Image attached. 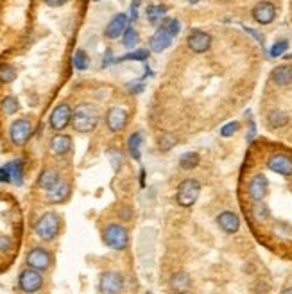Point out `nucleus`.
Segmentation results:
<instances>
[{"label": "nucleus", "mask_w": 292, "mask_h": 294, "mask_svg": "<svg viewBox=\"0 0 292 294\" xmlns=\"http://www.w3.org/2000/svg\"><path fill=\"white\" fill-rule=\"evenodd\" d=\"M140 147H142V133H133L131 136H129L128 140V149H129V155H131L133 160H136V162H140V158H142V153H140Z\"/></svg>", "instance_id": "24"}, {"label": "nucleus", "mask_w": 292, "mask_h": 294, "mask_svg": "<svg viewBox=\"0 0 292 294\" xmlns=\"http://www.w3.org/2000/svg\"><path fill=\"white\" fill-rule=\"evenodd\" d=\"M138 8H140V0H133V4H131V20L138 18Z\"/></svg>", "instance_id": "40"}, {"label": "nucleus", "mask_w": 292, "mask_h": 294, "mask_svg": "<svg viewBox=\"0 0 292 294\" xmlns=\"http://www.w3.org/2000/svg\"><path fill=\"white\" fill-rule=\"evenodd\" d=\"M165 27H167V31H168V33H171V36H172V38L178 36V34L181 33V23H179L178 20H171V22H168Z\"/></svg>", "instance_id": "37"}, {"label": "nucleus", "mask_w": 292, "mask_h": 294, "mask_svg": "<svg viewBox=\"0 0 292 294\" xmlns=\"http://www.w3.org/2000/svg\"><path fill=\"white\" fill-rule=\"evenodd\" d=\"M72 108L68 106L66 103H61L52 110L51 118H48V124L54 131H63L66 126L72 122Z\"/></svg>", "instance_id": "10"}, {"label": "nucleus", "mask_w": 292, "mask_h": 294, "mask_svg": "<svg viewBox=\"0 0 292 294\" xmlns=\"http://www.w3.org/2000/svg\"><path fill=\"white\" fill-rule=\"evenodd\" d=\"M176 143H178V138H176L172 133H161V135L158 136V147H160V151H171Z\"/></svg>", "instance_id": "27"}, {"label": "nucleus", "mask_w": 292, "mask_h": 294, "mask_svg": "<svg viewBox=\"0 0 292 294\" xmlns=\"http://www.w3.org/2000/svg\"><path fill=\"white\" fill-rule=\"evenodd\" d=\"M280 294H292V287H287V289H283Z\"/></svg>", "instance_id": "45"}, {"label": "nucleus", "mask_w": 292, "mask_h": 294, "mask_svg": "<svg viewBox=\"0 0 292 294\" xmlns=\"http://www.w3.org/2000/svg\"><path fill=\"white\" fill-rule=\"evenodd\" d=\"M246 31H248V33L251 34V36H255L256 40L260 41V43H263V36H262V34H258V33H256V31H253V29H246Z\"/></svg>", "instance_id": "44"}, {"label": "nucleus", "mask_w": 292, "mask_h": 294, "mask_svg": "<svg viewBox=\"0 0 292 294\" xmlns=\"http://www.w3.org/2000/svg\"><path fill=\"white\" fill-rule=\"evenodd\" d=\"M70 147H72V138H70L68 135H63V133H59V135H54L51 140V151L54 153V155L61 156V155H66V153L70 151Z\"/></svg>", "instance_id": "19"}, {"label": "nucleus", "mask_w": 292, "mask_h": 294, "mask_svg": "<svg viewBox=\"0 0 292 294\" xmlns=\"http://www.w3.org/2000/svg\"><path fill=\"white\" fill-rule=\"evenodd\" d=\"M16 79V70L11 65H0V83H13Z\"/></svg>", "instance_id": "32"}, {"label": "nucleus", "mask_w": 292, "mask_h": 294, "mask_svg": "<svg viewBox=\"0 0 292 294\" xmlns=\"http://www.w3.org/2000/svg\"><path fill=\"white\" fill-rule=\"evenodd\" d=\"M122 43H124V47H128V48H135L136 43H138V33H136L133 27H128L126 33L122 34Z\"/></svg>", "instance_id": "29"}, {"label": "nucleus", "mask_w": 292, "mask_h": 294, "mask_svg": "<svg viewBox=\"0 0 292 294\" xmlns=\"http://www.w3.org/2000/svg\"><path fill=\"white\" fill-rule=\"evenodd\" d=\"M31 135H33V124L29 118H16L9 128V138L15 145L22 147L29 142Z\"/></svg>", "instance_id": "5"}, {"label": "nucleus", "mask_w": 292, "mask_h": 294, "mask_svg": "<svg viewBox=\"0 0 292 294\" xmlns=\"http://www.w3.org/2000/svg\"><path fill=\"white\" fill-rule=\"evenodd\" d=\"M287 47H288V41L287 40H280V41H276L273 47H271L269 54L273 56V58H280V56L283 54L285 51H287Z\"/></svg>", "instance_id": "35"}, {"label": "nucleus", "mask_w": 292, "mask_h": 294, "mask_svg": "<svg viewBox=\"0 0 292 294\" xmlns=\"http://www.w3.org/2000/svg\"><path fill=\"white\" fill-rule=\"evenodd\" d=\"M103 239L104 242H106V246H110L111 250L122 251L126 250L129 244V233L128 230L120 225H108L106 228H104Z\"/></svg>", "instance_id": "4"}, {"label": "nucleus", "mask_w": 292, "mask_h": 294, "mask_svg": "<svg viewBox=\"0 0 292 294\" xmlns=\"http://www.w3.org/2000/svg\"><path fill=\"white\" fill-rule=\"evenodd\" d=\"M217 225H219V228L223 230L224 233L233 235V233H237L238 228H240V219H238V215L233 212H223L217 217Z\"/></svg>", "instance_id": "16"}, {"label": "nucleus", "mask_w": 292, "mask_h": 294, "mask_svg": "<svg viewBox=\"0 0 292 294\" xmlns=\"http://www.w3.org/2000/svg\"><path fill=\"white\" fill-rule=\"evenodd\" d=\"M267 192H269V180L265 174L258 173L249 180L248 183V195L253 203H260L265 199Z\"/></svg>", "instance_id": "8"}, {"label": "nucleus", "mask_w": 292, "mask_h": 294, "mask_svg": "<svg viewBox=\"0 0 292 294\" xmlns=\"http://www.w3.org/2000/svg\"><path fill=\"white\" fill-rule=\"evenodd\" d=\"M199 155L198 153H193V151H188V153H183L181 158H179V167L185 170H192L196 169V167L199 165Z\"/></svg>", "instance_id": "25"}, {"label": "nucleus", "mask_w": 292, "mask_h": 294, "mask_svg": "<svg viewBox=\"0 0 292 294\" xmlns=\"http://www.w3.org/2000/svg\"><path fill=\"white\" fill-rule=\"evenodd\" d=\"M165 15H167V8H165V6L153 4V6H149V8H147V18H149L151 23L160 22Z\"/></svg>", "instance_id": "28"}, {"label": "nucleus", "mask_w": 292, "mask_h": 294, "mask_svg": "<svg viewBox=\"0 0 292 294\" xmlns=\"http://www.w3.org/2000/svg\"><path fill=\"white\" fill-rule=\"evenodd\" d=\"M6 170L9 173V178H11V183L15 185H22L23 183V163L22 160H13V162L6 163Z\"/></svg>", "instance_id": "22"}, {"label": "nucleus", "mask_w": 292, "mask_h": 294, "mask_svg": "<svg viewBox=\"0 0 292 294\" xmlns=\"http://www.w3.org/2000/svg\"><path fill=\"white\" fill-rule=\"evenodd\" d=\"M186 45H188L190 51L196 52V54H203V52L210 51V47H212V36H210L208 33H205V31L196 29L188 34Z\"/></svg>", "instance_id": "11"}, {"label": "nucleus", "mask_w": 292, "mask_h": 294, "mask_svg": "<svg viewBox=\"0 0 292 294\" xmlns=\"http://www.w3.org/2000/svg\"><path fill=\"white\" fill-rule=\"evenodd\" d=\"M93 2H101V0H93Z\"/></svg>", "instance_id": "47"}, {"label": "nucleus", "mask_w": 292, "mask_h": 294, "mask_svg": "<svg viewBox=\"0 0 292 294\" xmlns=\"http://www.w3.org/2000/svg\"><path fill=\"white\" fill-rule=\"evenodd\" d=\"M120 217L122 219H126V220H129L131 219V208H129V206H124V208H120Z\"/></svg>", "instance_id": "43"}, {"label": "nucleus", "mask_w": 292, "mask_h": 294, "mask_svg": "<svg viewBox=\"0 0 292 294\" xmlns=\"http://www.w3.org/2000/svg\"><path fill=\"white\" fill-rule=\"evenodd\" d=\"M0 181L2 183H11V178H9V173L6 170V167H0Z\"/></svg>", "instance_id": "41"}, {"label": "nucleus", "mask_w": 292, "mask_h": 294, "mask_svg": "<svg viewBox=\"0 0 292 294\" xmlns=\"http://www.w3.org/2000/svg\"><path fill=\"white\" fill-rule=\"evenodd\" d=\"M101 117L99 111L93 104H79L72 113V126L77 133H91L97 124H99Z\"/></svg>", "instance_id": "1"}, {"label": "nucleus", "mask_w": 292, "mask_h": 294, "mask_svg": "<svg viewBox=\"0 0 292 294\" xmlns=\"http://www.w3.org/2000/svg\"><path fill=\"white\" fill-rule=\"evenodd\" d=\"M147 58H149V51H145V48H136V51H133V52H129V54L118 58L117 61H128V59H135V61H145Z\"/></svg>", "instance_id": "33"}, {"label": "nucleus", "mask_w": 292, "mask_h": 294, "mask_svg": "<svg viewBox=\"0 0 292 294\" xmlns=\"http://www.w3.org/2000/svg\"><path fill=\"white\" fill-rule=\"evenodd\" d=\"M168 285H171V289L174 290V292L185 294V292H188L190 287H192V280H190V276L186 275V273L178 271V273H174V275L171 276Z\"/></svg>", "instance_id": "18"}, {"label": "nucleus", "mask_w": 292, "mask_h": 294, "mask_svg": "<svg viewBox=\"0 0 292 294\" xmlns=\"http://www.w3.org/2000/svg\"><path fill=\"white\" fill-rule=\"evenodd\" d=\"M219 2H230V0H219Z\"/></svg>", "instance_id": "46"}, {"label": "nucleus", "mask_w": 292, "mask_h": 294, "mask_svg": "<svg viewBox=\"0 0 292 294\" xmlns=\"http://www.w3.org/2000/svg\"><path fill=\"white\" fill-rule=\"evenodd\" d=\"M18 108H20V104H18V99H16V97L9 95L2 101V110H4L6 115H15L16 111H18Z\"/></svg>", "instance_id": "31"}, {"label": "nucleus", "mask_w": 292, "mask_h": 294, "mask_svg": "<svg viewBox=\"0 0 292 294\" xmlns=\"http://www.w3.org/2000/svg\"><path fill=\"white\" fill-rule=\"evenodd\" d=\"M128 15H124V13H118V15H115L113 18L110 20V23L106 26V31H104V34H106V38H110V40H117V38H120L122 34L126 33V29H128Z\"/></svg>", "instance_id": "15"}, {"label": "nucleus", "mask_w": 292, "mask_h": 294, "mask_svg": "<svg viewBox=\"0 0 292 294\" xmlns=\"http://www.w3.org/2000/svg\"><path fill=\"white\" fill-rule=\"evenodd\" d=\"M59 181H61V180H59V174L56 173L54 169L41 170L40 178H38V185H40V188H43L45 192H51L52 188L59 183Z\"/></svg>", "instance_id": "21"}, {"label": "nucleus", "mask_w": 292, "mask_h": 294, "mask_svg": "<svg viewBox=\"0 0 292 294\" xmlns=\"http://www.w3.org/2000/svg\"><path fill=\"white\" fill-rule=\"evenodd\" d=\"M253 18L255 22H258L260 26H269L276 18V8L271 2H258L253 8Z\"/></svg>", "instance_id": "14"}, {"label": "nucleus", "mask_w": 292, "mask_h": 294, "mask_svg": "<svg viewBox=\"0 0 292 294\" xmlns=\"http://www.w3.org/2000/svg\"><path fill=\"white\" fill-rule=\"evenodd\" d=\"M240 129V124L238 122H230V124L223 126V129H221V135L223 136H233L235 133Z\"/></svg>", "instance_id": "36"}, {"label": "nucleus", "mask_w": 292, "mask_h": 294, "mask_svg": "<svg viewBox=\"0 0 292 294\" xmlns=\"http://www.w3.org/2000/svg\"><path fill=\"white\" fill-rule=\"evenodd\" d=\"M251 213H253V219H256V220L269 219V208H267V205H265V203H262V201L253 205Z\"/></svg>", "instance_id": "30"}, {"label": "nucleus", "mask_w": 292, "mask_h": 294, "mask_svg": "<svg viewBox=\"0 0 292 294\" xmlns=\"http://www.w3.org/2000/svg\"><path fill=\"white\" fill-rule=\"evenodd\" d=\"M99 290L103 294H118L124 290V276L120 273L106 271L99 278Z\"/></svg>", "instance_id": "7"}, {"label": "nucleus", "mask_w": 292, "mask_h": 294, "mask_svg": "<svg viewBox=\"0 0 292 294\" xmlns=\"http://www.w3.org/2000/svg\"><path fill=\"white\" fill-rule=\"evenodd\" d=\"M59 230H61V219L56 212H47L38 219L36 226H34V233L40 237L41 240H52L58 237Z\"/></svg>", "instance_id": "2"}, {"label": "nucleus", "mask_w": 292, "mask_h": 294, "mask_svg": "<svg viewBox=\"0 0 292 294\" xmlns=\"http://www.w3.org/2000/svg\"><path fill=\"white\" fill-rule=\"evenodd\" d=\"M199 194H201V183L198 180H185L179 183L178 192H176V201L183 208H190L192 205H196Z\"/></svg>", "instance_id": "3"}, {"label": "nucleus", "mask_w": 292, "mask_h": 294, "mask_svg": "<svg viewBox=\"0 0 292 294\" xmlns=\"http://www.w3.org/2000/svg\"><path fill=\"white\" fill-rule=\"evenodd\" d=\"M70 194V187L65 183V181H59L51 192H47V198L51 203H63Z\"/></svg>", "instance_id": "23"}, {"label": "nucleus", "mask_w": 292, "mask_h": 294, "mask_svg": "<svg viewBox=\"0 0 292 294\" xmlns=\"http://www.w3.org/2000/svg\"><path fill=\"white\" fill-rule=\"evenodd\" d=\"M267 122H269V126L273 129H278V128H283L285 124L288 122V117L285 111L281 110H273L269 113V117H267Z\"/></svg>", "instance_id": "26"}, {"label": "nucleus", "mask_w": 292, "mask_h": 294, "mask_svg": "<svg viewBox=\"0 0 292 294\" xmlns=\"http://www.w3.org/2000/svg\"><path fill=\"white\" fill-rule=\"evenodd\" d=\"M45 4L48 6V8H59V6H63V4H66L68 0H43Z\"/></svg>", "instance_id": "42"}, {"label": "nucleus", "mask_w": 292, "mask_h": 294, "mask_svg": "<svg viewBox=\"0 0 292 294\" xmlns=\"http://www.w3.org/2000/svg\"><path fill=\"white\" fill-rule=\"evenodd\" d=\"M110 162H111V165H113L115 170L120 169V165H122V156H120V153L111 151V153H110Z\"/></svg>", "instance_id": "38"}, {"label": "nucleus", "mask_w": 292, "mask_h": 294, "mask_svg": "<svg viewBox=\"0 0 292 294\" xmlns=\"http://www.w3.org/2000/svg\"><path fill=\"white\" fill-rule=\"evenodd\" d=\"M74 66H76L77 70H86L88 68V56L84 51H76V54H74Z\"/></svg>", "instance_id": "34"}, {"label": "nucleus", "mask_w": 292, "mask_h": 294, "mask_svg": "<svg viewBox=\"0 0 292 294\" xmlns=\"http://www.w3.org/2000/svg\"><path fill=\"white\" fill-rule=\"evenodd\" d=\"M51 260H52L51 253H48L47 250H43V248H33V250H29V253H27V257H26L27 265L36 269V271H45V269H48Z\"/></svg>", "instance_id": "12"}, {"label": "nucleus", "mask_w": 292, "mask_h": 294, "mask_svg": "<svg viewBox=\"0 0 292 294\" xmlns=\"http://www.w3.org/2000/svg\"><path fill=\"white\" fill-rule=\"evenodd\" d=\"M18 287L20 290H23L26 294H33L43 287V276L40 275V271L33 267H27L20 273L18 276Z\"/></svg>", "instance_id": "6"}, {"label": "nucleus", "mask_w": 292, "mask_h": 294, "mask_svg": "<svg viewBox=\"0 0 292 294\" xmlns=\"http://www.w3.org/2000/svg\"><path fill=\"white\" fill-rule=\"evenodd\" d=\"M11 246H13L11 239L8 235H4V233H0V251H8Z\"/></svg>", "instance_id": "39"}, {"label": "nucleus", "mask_w": 292, "mask_h": 294, "mask_svg": "<svg viewBox=\"0 0 292 294\" xmlns=\"http://www.w3.org/2000/svg\"><path fill=\"white\" fill-rule=\"evenodd\" d=\"M273 81L278 86H288L292 85V65H280L273 70L271 74Z\"/></svg>", "instance_id": "20"}, {"label": "nucleus", "mask_w": 292, "mask_h": 294, "mask_svg": "<svg viewBox=\"0 0 292 294\" xmlns=\"http://www.w3.org/2000/svg\"><path fill=\"white\" fill-rule=\"evenodd\" d=\"M267 169L273 170L274 174H280L283 178L292 176V156L285 153H274L267 158Z\"/></svg>", "instance_id": "9"}, {"label": "nucleus", "mask_w": 292, "mask_h": 294, "mask_svg": "<svg viewBox=\"0 0 292 294\" xmlns=\"http://www.w3.org/2000/svg\"><path fill=\"white\" fill-rule=\"evenodd\" d=\"M106 126L111 133H120L128 126V111L120 106L110 108L106 113Z\"/></svg>", "instance_id": "13"}, {"label": "nucleus", "mask_w": 292, "mask_h": 294, "mask_svg": "<svg viewBox=\"0 0 292 294\" xmlns=\"http://www.w3.org/2000/svg\"><path fill=\"white\" fill-rule=\"evenodd\" d=\"M171 43H172V36L165 26L160 27V29L153 34V38H151V48H153L154 52H163L167 47H171Z\"/></svg>", "instance_id": "17"}]
</instances>
